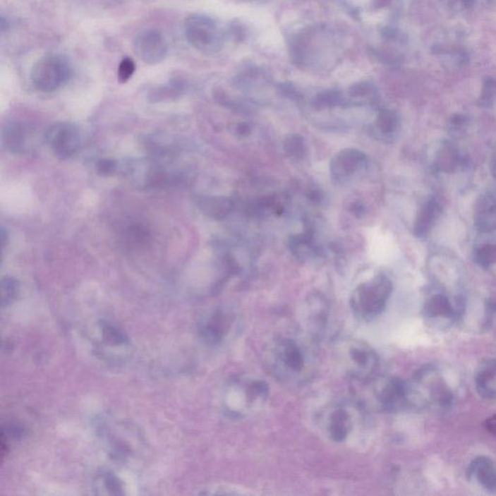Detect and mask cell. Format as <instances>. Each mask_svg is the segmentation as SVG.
Listing matches in <instances>:
<instances>
[{
	"label": "cell",
	"instance_id": "obj_18",
	"mask_svg": "<svg viewBox=\"0 0 496 496\" xmlns=\"http://www.w3.org/2000/svg\"><path fill=\"white\" fill-rule=\"evenodd\" d=\"M351 414L344 407H337L329 412L326 421V430L334 442L341 443L352 433Z\"/></svg>",
	"mask_w": 496,
	"mask_h": 496
},
{
	"label": "cell",
	"instance_id": "obj_29",
	"mask_svg": "<svg viewBox=\"0 0 496 496\" xmlns=\"http://www.w3.org/2000/svg\"><path fill=\"white\" fill-rule=\"evenodd\" d=\"M349 92L352 97H365V96L370 95L374 92V87L373 85L368 84V83H359V84L352 85L350 87Z\"/></svg>",
	"mask_w": 496,
	"mask_h": 496
},
{
	"label": "cell",
	"instance_id": "obj_28",
	"mask_svg": "<svg viewBox=\"0 0 496 496\" xmlns=\"http://www.w3.org/2000/svg\"><path fill=\"white\" fill-rule=\"evenodd\" d=\"M19 291V283L12 277H5L2 279V301L4 303L10 302L16 297Z\"/></svg>",
	"mask_w": 496,
	"mask_h": 496
},
{
	"label": "cell",
	"instance_id": "obj_34",
	"mask_svg": "<svg viewBox=\"0 0 496 496\" xmlns=\"http://www.w3.org/2000/svg\"><path fill=\"white\" fill-rule=\"evenodd\" d=\"M238 131L241 135H248L251 131V127L248 123H241L238 126Z\"/></svg>",
	"mask_w": 496,
	"mask_h": 496
},
{
	"label": "cell",
	"instance_id": "obj_1",
	"mask_svg": "<svg viewBox=\"0 0 496 496\" xmlns=\"http://www.w3.org/2000/svg\"><path fill=\"white\" fill-rule=\"evenodd\" d=\"M266 365L270 373L277 380L297 385L313 375L314 356L303 341L282 337L267 348Z\"/></svg>",
	"mask_w": 496,
	"mask_h": 496
},
{
	"label": "cell",
	"instance_id": "obj_22",
	"mask_svg": "<svg viewBox=\"0 0 496 496\" xmlns=\"http://www.w3.org/2000/svg\"><path fill=\"white\" fill-rule=\"evenodd\" d=\"M399 118L394 111L382 110L376 119V127L382 134L391 135L399 128Z\"/></svg>",
	"mask_w": 496,
	"mask_h": 496
},
{
	"label": "cell",
	"instance_id": "obj_20",
	"mask_svg": "<svg viewBox=\"0 0 496 496\" xmlns=\"http://www.w3.org/2000/svg\"><path fill=\"white\" fill-rule=\"evenodd\" d=\"M197 207L207 217L222 220L231 214L234 204L227 197L202 196L197 200Z\"/></svg>",
	"mask_w": 496,
	"mask_h": 496
},
{
	"label": "cell",
	"instance_id": "obj_27",
	"mask_svg": "<svg viewBox=\"0 0 496 496\" xmlns=\"http://www.w3.org/2000/svg\"><path fill=\"white\" fill-rule=\"evenodd\" d=\"M496 97V82L493 80H489L484 85L483 90L481 99H480V106L484 108L492 107Z\"/></svg>",
	"mask_w": 496,
	"mask_h": 496
},
{
	"label": "cell",
	"instance_id": "obj_26",
	"mask_svg": "<svg viewBox=\"0 0 496 496\" xmlns=\"http://www.w3.org/2000/svg\"><path fill=\"white\" fill-rule=\"evenodd\" d=\"M136 65L133 59L124 58L119 64L118 70V80L121 84H126L133 76Z\"/></svg>",
	"mask_w": 496,
	"mask_h": 496
},
{
	"label": "cell",
	"instance_id": "obj_3",
	"mask_svg": "<svg viewBox=\"0 0 496 496\" xmlns=\"http://www.w3.org/2000/svg\"><path fill=\"white\" fill-rule=\"evenodd\" d=\"M409 409H432L444 411L454 401L451 387L436 368L425 367L407 382Z\"/></svg>",
	"mask_w": 496,
	"mask_h": 496
},
{
	"label": "cell",
	"instance_id": "obj_17",
	"mask_svg": "<svg viewBox=\"0 0 496 496\" xmlns=\"http://www.w3.org/2000/svg\"><path fill=\"white\" fill-rule=\"evenodd\" d=\"M478 394L487 401L496 399V360L485 359L478 365L475 373Z\"/></svg>",
	"mask_w": 496,
	"mask_h": 496
},
{
	"label": "cell",
	"instance_id": "obj_23",
	"mask_svg": "<svg viewBox=\"0 0 496 496\" xmlns=\"http://www.w3.org/2000/svg\"><path fill=\"white\" fill-rule=\"evenodd\" d=\"M284 150L288 157L302 158L306 155L305 140L301 135H291L284 142Z\"/></svg>",
	"mask_w": 496,
	"mask_h": 496
},
{
	"label": "cell",
	"instance_id": "obj_7",
	"mask_svg": "<svg viewBox=\"0 0 496 496\" xmlns=\"http://www.w3.org/2000/svg\"><path fill=\"white\" fill-rule=\"evenodd\" d=\"M44 140L54 155L61 160L74 157L83 143L79 127L71 123L53 124L47 130Z\"/></svg>",
	"mask_w": 496,
	"mask_h": 496
},
{
	"label": "cell",
	"instance_id": "obj_19",
	"mask_svg": "<svg viewBox=\"0 0 496 496\" xmlns=\"http://www.w3.org/2000/svg\"><path fill=\"white\" fill-rule=\"evenodd\" d=\"M442 212L441 202L436 198H430L421 207L414 225V235L424 238L432 231L435 222Z\"/></svg>",
	"mask_w": 496,
	"mask_h": 496
},
{
	"label": "cell",
	"instance_id": "obj_6",
	"mask_svg": "<svg viewBox=\"0 0 496 496\" xmlns=\"http://www.w3.org/2000/svg\"><path fill=\"white\" fill-rule=\"evenodd\" d=\"M347 373L356 382L370 380L378 375L379 356L373 347L360 340L350 341L344 354Z\"/></svg>",
	"mask_w": 496,
	"mask_h": 496
},
{
	"label": "cell",
	"instance_id": "obj_35",
	"mask_svg": "<svg viewBox=\"0 0 496 496\" xmlns=\"http://www.w3.org/2000/svg\"><path fill=\"white\" fill-rule=\"evenodd\" d=\"M492 172L493 176L496 179V157H493L492 163Z\"/></svg>",
	"mask_w": 496,
	"mask_h": 496
},
{
	"label": "cell",
	"instance_id": "obj_32",
	"mask_svg": "<svg viewBox=\"0 0 496 496\" xmlns=\"http://www.w3.org/2000/svg\"><path fill=\"white\" fill-rule=\"evenodd\" d=\"M280 90H282L283 95L291 98V99H298V96H300L297 90L292 87V85H282L280 87Z\"/></svg>",
	"mask_w": 496,
	"mask_h": 496
},
{
	"label": "cell",
	"instance_id": "obj_13",
	"mask_svg": "<svg viewBox=\"0 0 496 496\" xmlns=\"http://www.w3.org/2000/svg\"><path fill=\"white\" fill-rule=\"evenodd\" d=\"M467 478L488 492H496V464L489 456H478L470 462Z\"/></svg>",
	"mask_w": 496,
	"mask_h": 496
},
{
	"label": "cell",
	"instance_id": "obj_9",
	"mask_svg": "<svg viewBox=\"0 0 496 496\" xmlns=\"http://www.w3.org/2000/svg\"><path fill=\"white\" fill-rule=\"evenodd\" d=\"M466 308V301L461 296H456L453 301L448 296L437 293L430 296L425 301L424 310L425 318L430 324L443 328L450 326L461 319Z\"/></svg>",
	"mask_w": 496,
	"mask_h": 496
},
{
	"label": "cell",
	"instance_id": "obj_33",
	"mask_svg": "<svg viewBox=\"0 0 496 496\" xmlns=\"http://www.w3.org/2000/svg\"><path fill=\"white\" fill-rule=\"evenodd\" d=\"M485 428H487L488 432L492 433L493 435H496V414L492 415V417L488 418L485 421Z\"/></svg>",
	"mask_w": 496,
	"mask_h": 496
},
{
	"label": "cell",
	"instance_id": "obj_5",
	"mask_svg": "<svg viewBox=\"0 0 496 496\" xmlns=\"http://www.w3.org/2000/svg\"><path fill=\"white\" fill-rule=\"evenodd\" d=\"M393 284L385 275H377L362 283L351 296L350 306L358 318L370 320L385 310L391 297Z\"/></svg>",
	"mask_w": 496,
	"mask_h": 496
},
{
	"label": "cell",
	"instance_id": "obj_8",
	"mask_svg": "<svg viewBox=\"0 0 496 496\" xmlns=\"http://www.w3.org/2000/svg\"><path fill=\"white\" fill-rule=\"evenodd\" d=\"M70 69L63 59L59 56H46L33 66L31 80L38 90L53 92L68 80Z\"/></svg>",
	"mask_w": 496,
	"mask_h": 496
},
{
	"label": "cell",
	"instance_id": "obj_4",
	"mask_svg": "<svg viewBox=\"0 0 496 496\" xmlns=\"http://www.w3.org/2000/svg\"><path fill=\"white\" fill-rule=\"evenodd\" d=\"M269 393V385L263 379L249 375L236 376L226 389V412L234 419L250 416L264 406Z\"/></svg>",
	"mask_w": 496,
	"mask_h": 496
},
{
	"label": "cell",
	"instance_id": "obj_12",
	"mask_svg": "<svg viewBox=\"0 0 496 496\" xmlns=\"http://www.w3.org/2000/svg\"><path fill=\"white\" fill-rule=\"evenodd\" d=\"M2 143L10 152L28 155L37 147L38 134L28 124H7L2 130Z\"/></svg>",
	"mask_w": 496,
	"mask_h": 496
},
{
	"label": "cell",
	"instance_id": "obj_10",
	"mask_svg": "<svg viewBox=\"0 0 496 496\" xmlns=\"http://www.w3.org/2000/svg\"><path fill=\"white\" fill-rule=\"evenodd\" d=\"M186 40L197 50L209 53L217 50L220 39L214 20L202 15H192L184 22Z\"/></svg>",
	"mask_w": 496,
	"mask_h": 496
},
{
	"label": "cell",
	"instance_id": "obj_14",
	"mask_svg": "<svg viewBox=\"0 0 496 496\" xmlns=\"http://www.w3.org/2000/svg\"><path fill=\"white\" fill-rule=\"evenodd\" d=\"M475 225L481 232L496 230V189L485 192L475 205Z\"/></svg>",
	"mask_w": 496,
	"mask_h": 496
},
{
	"label": "cell",
	"instance_id": "obj_31",
	"mask_svg": "<svg viewBox=\"0 0 496 496\" xmlns=\"http://www.w3.org/2000/svg\"><path fill=\"white\" fill-rule=\"evenodd\" d=\"M467 119L466 116H454V118L451 119V129L453 130H461L466 126Z\"/></svg>",
	"mask_w": 496,
	"mask_h": 496
},
{
	"label": "cell",
	"instance_id": "obj_16",
	"mask_svg": "<svg viewBox=\"0 0 496 496\" xmlns=\"http://www.w3.org/2000/svg\"><path fill=\"white\" fill-rule=\"evenodd\" d=\"M236 318V314L231 311L217 310L204 325L202 332L205 337L210 344H219L232 329Z\"/></svg>",
	"mask_w": 496,
	"mask_h": 496
},
{
	"label": "cell",
	"instance_id": "obj_2",
	"mask_svg": "<svg viewBox=\"0 0 496 496\" xmlns=\"http://www.w3.org/2000/svg\"><path fill=\"white\" fill-rule=\"evenodd\" d=\"M359 402L363 409L394 413L409 409L407 382L389 376H379L358 382Z\"/></svg>",
	"mask_w": 496,
	"mask_h": 496
},
{
	"label": "cell",
	"instance_id": "obj_11",
	"mask_svg": "<svg viewBox=\"0 0 496 496\" xmlns=\"http://www.w3.org/2000/svg\"><path fill=\"white\" fill-rule=\"evenodd\" d=\"M134 53L145 64L160 63L167 56V41L159 30L142 31L135 39Z\"/></svg>",
	"mask_w": 496,
	"mask_h": 496
},
{
	"label": "cell",
	"instance_id": "obj_15",
	"mask_svg": "<svg viewBox=\"0 0 496 496\" xmlns=\"http://www.w3.org/2000/svg\"><path fill=\"white\" fill-rule=\"evenodd\" d=\"M367 165L365 153L356 149H346L337 153L331 163L332 175L337 178H344L361 170Z\"/></svg>",
	"mask_w": 496,
	"mask_h": 496
},
{
	"label": "cell",
	"instance_id": "obj_21",
	"mask_svg": "<svg viewBox=\"0 0 496 496\" xmlns=\"http://www.w3.org/2000/svg\"><path fill=\"white\" fill-rule=\"evenodd\" d=\"M461 163L458 150L454 145L445 144L439 150L435 163L436 170L442 173H452Z\"/></svg>",
	"mask_w": 496,
	"mask_h": 496
},
{
	"label": "cell",
	"instance_id": "obj_30",
	"mask_svg": "<svg viewBox=\"0 0 496 496\" xmlns=\"http://www.w3.org/2000/svg\"><path fill=\"white\" fill-rule=\"evenodd\" d=\"M97 170L103 175H111L118 170V162L111 159H101L98 162Z\"/></svg>",
	"mask_w": 496,
	"mask_h": 496
},
{
	"label": "cell",
	"instance_id": "obj_25",
	"mask_svg": "<svg viewBox=\"0 0 496 496\" xmlns=\"http://www.w3.org/2000/svg\"><path fill=\"white\" fill-rule=\"evenodd\" d=\"M342 103V96L337 92H325L316 96L314 106L317 109L334 107Z\"/></svg>",
	"mask_w": 496,
	"mask_h": 496
},
{
	"label": "cell",
	"instance_id": "obj_24",
	"mask_svg": "<svg viewBox=\"0 0 496 496\" xmlns=\"http://www.w3.org/2000/svg\"><path fill=\"white\" fill-rule=\"evenodd\" d=\"M475 259L479 266L483 267H492V265L496 264V245L488 243V245L481 246L475 254Z\"/></svg>",
	"mask_w": 496,
	"mask_h": 496
}]
</instances>
